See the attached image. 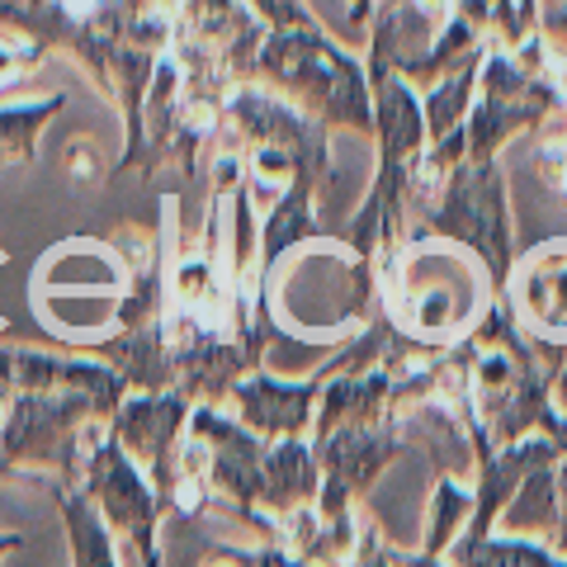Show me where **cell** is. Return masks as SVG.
Instances as JSON below:
<instances>
[]
</instances>
